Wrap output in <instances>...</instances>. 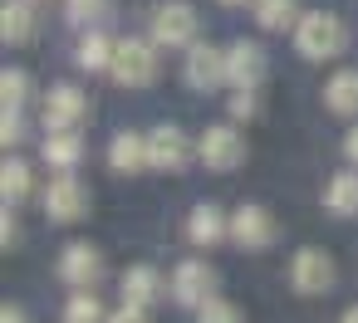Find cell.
Segmentation results:
<instances>
[{"label": "cell", "instance_id": "15", "mask_svg": "<svg viewBox=\"0 0 358 323\" xmlns=\"http://www.w3.org/2000/svg\"><path fill=\"white\" fill-rule=\"evenodd\" d=\"M35 0H6L0 6V40L6 45H25L30 35H35Z\"/></svg>", "mask_w": 358, "mask_h": 323}, {"label": "cell", "instance_id": "9", "mask_svg": "<svg viewBox=\"0 0 358 323\" xmlns=\"http://www.w3.org/2000/svg\"><path fill=\"white\" fill-rule=\"evenodd\" d=\"M211 289H216V274H211L206 260H187V264H177V274H172V299H177V303L201 308L206 299H216Z\"/></svg>", "mask_w": 358, "mask_h": 323}, {"label": "cell", "instance_id": "34", "mask_svg": "<svg viewBox=\"0 0 358 323\" xmlns=\"http://www.w3.org/2000/svg\"><path fill=\"white\" fill-rule=\"evenodd\" d=\"M221 6H245V0H221Z\"/></svg>", "mask_w": 358, "mask_h": 323}, {"label": "cell", "instance_id": "13", "mask_svg": "<svg viewBox=\"0 0 358 323\" xmlns=\"http://www.w3.org/2000/svg\"><path fill=\"white\" fill-rule=\"evenodd\" d=\"M99 250L94 245H64V255H59V279L64 284H74V289H89L94 279H99Z\"/></svg>", "mask_w": 358, "mask_h": 323}, {"label": "cell", "instance_id": "4", "mask_svg": "<svg viewBox=\"0 0 358 323\" xmlns=\"http://www.w3.org/2000/svg\"><path fill=\"white\" fill-rule=\"evenodd\" d=\"M152 45H167V50H177V45H196V10L187 6V0H167V6H157V15H152Z\"/></svg>", "mask_w": 358, "mask_h": 323}, {"label": "cell", "instance_id": "11", "mask_svg": "<svg viewBox=\"0 0 358 323\" xmlns=\"http://www.w3.org/2000/svg\"><path fill=\"white\" fill-rule=\"evenodd\" d=\"M231 240L245 245V250H265V245L275 240V220H270V211H265V206H241V211L231 216Z\"/></svg>", "mask_w": 358, "mask_h": 323}, {"label": "cell", "instance_id": "23", "mask_svg": "<svg viewBox=\"0 0 358 323\" xmlns=\"http://www.w3.org/2000/svg\"><path fill=\"white\" fill-rule=\"evenodd\" d=\"M255 20L260 30H285L294 20V0H255Z\"/></svg>", "mask_w": 358, "mask_h": 323}, {"label": "cell", "instance_id": "18", "mask_svg": "<svg viewBox=\"0 0 358 323\" xmlns=\"http://www.w3.org/2000/svg\"><path fill=\"white\" fill-rule=\"evenodd\" d=\"M113 54H118V45L108 35H84L79 50H74V64L89 69V74H99V69H113Z\"/></svg>", "mask_w": 358, "mask_h": 323}, {"label": "cell", "instance_id": "25", "mask_svg": "<svg viewBox=\"0 0 358 323\" xmlns=\"http://www.w3.org/2000/svg\"><path fill=\"white\" fill-rule=\"evenodd\" d=\"M64 15H69V25H94L108 15V0H69Z\"/></svg>", "mask_w": 358, "mask_h": 323}, {"label": "cell", "instance_id": "24", "mask_svg": "<svg viewBox=\"0 0 358 323\" xmlns=\"http://www.w3.org/2000/svg\"><path fill=\"white\" fill-rule=\"evenodd\" d=\"M25 98H30V79L20 74V69H6V74H0V103H6V108H25Z\"/></svg>", "mask_w": 358, "mask_h": 323}, {"label": "cell", "instance_id": "12", "mask_svg": "<svg viewBox=\"0 0 358 323\" xmlns=\"http://www.w3.org/2000/svg\"><path fill=\"white\" fill-rule=\"evenodd\" d=\"M226 74H231L236 89H255V84L265 79V50L250 45V40H236V45L226 50Z\"/></svg>", "mask_w": 358, "mask_h": 323}, {"label": "cell", "instance_id": "28", "mask_svg": "<svg viewBox=\"0 0 358 323\" xmlns=\"http://www.w3.org/2000/svg\"><path fill=\"white\" fill-rule=\"evenodd\" d=\"M25 137V118L15 113V108H6V118H0V142H6V147H15Z\"/></svg>", "mask_w": 358, "mask_h": 323}, {"label": "cell", "instance_id": "7", "mask_svg": "<svg viewBox=\"0 0 358 323\" xmlns=\"http://www.w3.org/2000/svg\"><path fill=\"white\" fill-rule=\"evenodd\" d=\"M148 162L157 167V172H182L187 162H192V142H187V133L182 128H152L148 133Z\"/></svg>", "mask_w": 358, "mask_h": 323}, {"label": "cell", "instance_id": "2", "mask_svg": "<svg viewBox=\"0 0 358 323\" xmlns=\"http://www.w3.org/2000/svg\"><path fill=\"white\" fill-rule=\"evenodd\" d=\"M108 74H113L123 89H148V84L157 79V45H148V40H123Z\"/></svg>", "mask_w": 358, "mask_h": 323}, {"label": "cell", "instance_id": "32", "mask_svg": "<svg viewBox=\"0 0 358 323\" xmlns=\"http://www.w3.org/2000/svg\"><path fill=\"white\" fill-rule=\"evenodd\" d=\"M0 323H25V313L20 308H0Z\"/></svg>", "mask_w": 358, "mask_h": 323}, {"label": "cell", "instance_id": "5", "mask_svg": "<svg viewBox=\"0 0 358 323\" xmlns=\"http://www.w3.org/2000/svg\"><path fill=\"white\" fill-rule=\"evenodd\" d=\"M187 84H192L196 93H211V89L231 84V74H226V50H216V45H192V50H187Z\"/></svg>", "mask_w": 358, "mask_h": 323}, {"label": "cell", "instance_id": "1", "mask_svg": "<svg viewBox=\"0 0 358 323\" xmlns=\"http://www.w3.org/2000/svg\"><path fill=\"white\" fill-rule=\"evenodd\" d=\"M294 45H299L304 59H338L343 45H348V30H343L338 15L309 10V15H299V25H294Z\"/></svg>", "mask_w": 358, "mask_h": 323}, {"label": "cell", "instance_id": "14", "mask_svg": "<svg viewBox=\"0 0 358 323\" xmlns=\"http://www.w3.org/2000/svg\"><path fill=\"white\" fill-rule=\"evenodd\" d=\"M108 167L123 172V176L152 167V162H148V137H138V133H118V137L108 142Z\"/></svg>", "mask_w": 358, "mask_h": 323}, {"label": "cell", "instance_id": "17", "mask_svg": "<svg viewBox=\"0 0 358 323\" xmlns=\"http://www.w3.org/2000/svg\"><path fill=\"white\" fill-rule=\"evenodd\" d=\"M187 235H192V245L211 250L216 240H226V235H231V225L221 220V211H216V206H196V211H192V220H187Z\"/></svg>", "mask_w": 358, "mask_h": 323}, {"label": "cell", "instance_id": "30", "mask_svg": "<svg viewBox=\"0 0 358 323\" xmlns=\"http://www.w3.org/2000/svg\"><path fill=\"white\" fill-rule=\"evenodd\" d=\"M108 323H148V313H143V308H133V303H123V308H118Z\"/></svg>", "mask_w": 358, "mask_h": 323}, {"label": "cell", "instance_id": "10", "mask_svg": "<svg viewBox=\"0 0 358 323\" xmlns=\"http://www.w3.org/2000/svg\"><path fill=\"white\" fill-rule=\"evenodd\" d=\"M289 284H294L299 294H324V289L334 284V260H329L324 250H299V255L289 260Z\"/></svg>", "mask_w": 358, "mask_h": 323}, {"label": "cell", "instance_id": "21", "mask_svg": "<svg viewBox=\"0 0 358 323\" xmlns=\"http://www.w3.org/2000/svg\"><path fill=\"white\" fill-rule=\"evenodd\" d=\"M324 103L334 113H358V69H338L324 89Z\"/></svg>", "mask_w": 358, "mask_h": 323}, {"label": "cell", "instance_id": "29", "mask_svg": "<svg viewBox=\"0 0 358 323\" xmlns=\"http://www.w3.org/2000/svg\"><path fill=\"white\" fill-rule=\"evenodd\" d=\"M231 113H236V118H250V113H255V89H241V93L231 98Z\"/></svg>", "mask_w": 358, "mask_h": 323}, {"label": "cell", "instance_id": "16", "mask_svg": "<svg viewBox=\"0 0 358 323\" xmlns=\"http://www.w3.org/2000/svg\"><path fill=\"white\" fill-rule=\"evenodd\" d=\"M157 294H162V279H157V269H152V264H133V269L123 274V303L148 308Z\"/></svg>", "mask_w": 358, "mask_h": 323}, {"label": "cell", "instance_id": "3", "mask_svg": "<svg viewBox=\"0 0 358 323\" xmlns=\"http://www.w3.org/2000/svg\"><path fill=\"white\" fill-rule=\"evenodd\" d=\"M196 157L206 162V172H236V167L245 162V137H241L231 123H216V128L201 133Z\"/></svg>", "mask_w": 358, "mask_h": 323}, {"label": "cell", "instance_id": "19", "mask_svg": "<svg viewBox=\"0 0 358 323\" xmlns=\"http://www.w3.org/2000/svg\"><path fill=\"white\" fill-rule=\"evenodd\" d=\"M324 206L334 216H358V172H338L329 186H324Z\"/></svg>", "mask_w": 358, "mask_h": 323}, {"label": "cell", "instance_id": "31", "mask_svg": "<svg viewBox=\"0 0 358 323\" xmlns=\"http://www.w3.org/2000/svg\"><path fill=\"white\" fill-rule=\"evenodd\" d=\"M343 157H348V162H358V128L343 137Z\"/></svg>", "mask_w": 358, "mask_h": 323}, {"label": "cell", "instance_id": "8", "mask_svg": "<svg viewBox=\"0 0 358 323\" xmlns=\"http://www.w3.org/2000/svg\"><path fill=\"white\" fill-rule=\"evenodd\" d=\"M45 211H50V220H79V216L89 211V191L79 186L74 172H59V176L50 181V191H45Z\"/></svg>", "mask_w": 358, "mask_h": 323}, {"label": "cell", "instance_id": "22", "mask_svg": "<svg viewBox=\"0 0 358 323\" xmlns=\"http://www.w3.org/2000/svg\"><path fill=\"white\" fill-rule=\"evenodd\" d=\"M30 191V167L25 162H6L0 167V196H6V206H20Z\"/></svg>", "mask_w": 358, "mask_h": 323}, {"label": "cell", "instance_id": "20", "mask_svg": "<svg viewBox=\"0 0 358 323\" xmlns=\"http://www.w3.org/2000/svg\"><path fill=\"white\" fill-rule=\"evenodd\" d=\"M79 157H84L79 133H50V137H45V162H50V167L74 172V167H79Z\"/></svg>", "mask_w": 358, "mask_h": 323}, {"label": "cell", "instance_id": "27", "mask_svg": "<svg viewBox=\"0 0 358 323\" xmlns=\"http://www.w3.org/2000/svg\"><path fill=\"white\" fill-rule=\"evenodd\" d=\"M99 313H103V308H99V299H94L89 289H79V294L69 299V323H99Z\"/></svg>", "mask_w": 358, "mask_h": 323}, {"label": "cell", "instance_id": "33", "mask_svg": "<svg viewBox=\"0 0 358 323\" xmlns=\"http://www.w3.org/2000/svg\"><path fill=\"white\" fill-rule=\"evenodd\" d=\"M343 323H358V308H348V313H343Z\"/></svg>", "mask_w": 358, "mask_h": 323}, {"label": "cell", "instance_id": "26", "mask_svg": "<svg viewBox=\"0 0 358 323\" xmlns=\"http://www.w3.org/2000/svg\"><path fill=\"white\" fill-rule=\"evenodd\" d=\"M196 323H245V318H241L236 303H226V299H206L201 313H196Z\"/></svg>", "mask_w": 358, "mask_h": 323}, {"label": "cell", "instance_id": "6", "mask_svg": "<svg viewBox=\"0 0 358 323\" xmlns=\"http://www.w3.org/2000/svg\"><path fill=\"white\" fill-rule=\"evenodd\" d=\"M84 113H89V98H84L74 84L50 89V98H45V128H50V133H79Z\"/></svg>", "mask_w": 358, "mask_h": 323}]
</instances>
